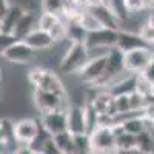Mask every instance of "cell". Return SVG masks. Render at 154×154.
<instances>
[{"label": "cell", "mask_w": 154, "mask_h": 154, "mask_svg": "<svg viewBox=\"0 0 154 154\" xmlns=\"http://www.w3.org/2000/svg\"><path fill=\"white\" fill-rule=\"evenodd\" d=\"M28 82L34 89H45V91H53L62 96H68L65 83L60 77L53 71L43 66H34L28 71Z\"/></svg>", "instance_id": "cell-1"}, {"label": "cell", "mask_w": 154, "mask_h": 154, "mask_svg": "<svg viewBox=\"0 0 154 154\" xmlns=\"http://www.w3.org/2000/svg\"><path fill=\"white\" fill-rule=\"evenodd\" d=\"M91 59V54H89V49L83 42H72L69 43L66 53L63 54L62 60H60V72L62 74H79V71L88 63V60Z\"/></svg>", "instance_id": "cell-2"}, {"label": "cell", "mask_w": 154, "mask_h": 154, "mask_svg": "<svg viewBox=\"0 0 154 154\" xmlns=\"http://www.w3.org/2000/svg\"><path fill=\"white\" fill-rule=\"evenodd\" d=\"M106 65H108V51L106 53H100V54L91 56V59L88 60V63L79 71L77 77H79L82 82L97 88L102 83V80H103V77H105Z\"/></svg>", "instance_id": "cell-3"}, {"label": "cell", "mask_w": 154, "mask_h": 154, "mask_svg": "<svg viewBox=\"0 0 154 154\" xmlns=\"http://www.w3.org/2000/svg\"><path fill=\"white\" fill-rule=\"evenodd\" d=\"M94 154H117L116 148V130L112 125L100 123L89 134Z\"/></svg>", "instance_id": "cell-4"}, {"label": "cell", "mask_w": 154, "mask_h": 154, "mask_svg": "<svg viewBox=\"0 0 154 154\" xmlns=\"http://www.w3.org/2000/svg\"><path fill=\"white\" fill-rule=\"evenodd\" d=\"M32 102L40 114L51 111H66L68 106L71 105L68 96H62L53 91H45V89H34Z\"/></svg>", "instance_id": "cell-5"}, {"label": "cell", "mask_w": 154, "mask_h": 154, "mask_svg": "<svg viewBox=\"0 0 154 154\" xmlns=\"http://www.w3.org/2000/svg\"><path fill=\"white\" fill-rule=\"evenodd\" d=\"M154 57V48L152 46H142L131 51L123 53V63L125 71L131 74H142Z\"/></svg>", "instance_id": "cell-6"}, {"label": "cell", "mask_w": 154, "mask_h": 154, "mask_svg": "<svg viewBox=\"0 0 154 154\" xmlns=\"http://www.w3.org/2000/svg\"><path fill=\"white\" fill-rule=\"evenodd\" d=\"M119 31L120 29H111V28H100L97 31L88 32L85 45L88 46L89 51L94 49H105L108 51L109 48L117 46L119 42Z\"/></svg>", "instance_id": "cell-7"}, {"label": "cell", "mask_w": 154, "mask_h": 154, "mask_svg": "<svg viewBox=\"0 0 154 154\" xmlns=\"http://www.w3.org/2000/svg\"><path fill=\"white\" fill-rule=\"evenodd\" d=\"M40 131H42V125L35 119L25 117L14 122V136L22 146H31L37 140Z\"/></svg>", "instance_id": "cell-8"}, {"label": "cell", "mask_w": 154, "mask_h": 154, "mask_svg": "<svg viewBox=\"0 0 154 154\" xmlns=\"http://www.w3.org/2000/svg\"><path fill=\"white\" fill-rule=\"evenodd\" d=\"M88 102L96 109V112L100 116V123H109L111 117H114V114H116V106H114L116 96L112 93H109L108 89H100Z\"/></svg>", "instance_id": "cell-9"}, {"label": "cell", "mask_w": 154, "mask_h": 154, "mask_svg": "<svg viewBox=\"0 0 154 154\" xmlns=\"http://www.w3.org/2000/svg\"><path fill=\"white\" fill-rule=\"evenodd\" d=\"M35 56V51L25 42V40H16L12 45H9L6 49L2 51V59H5L9 63L16 65H25L29 63Z\"/></svg>", "instance_id": "cell-10"}, {"label": "cell", "mask_w": 154, "mask_h": 154, "mask_svg": "<svg viewBox=\"0 0 154 154\" xmlns=\"http://www.w3.org/2000/svg\"><path fill=\"white\" fill-rule=\"evenodd\" d=\"M40 122L42 128L49 136H57L63 131H68V120H66V111H51L40 114Z\"/></svg>", "instance_id": "cell-11"}, {"label": "cell", "mask_w": 154, "mask_h": 154, "mask_svg": "<svg viewBox=\"0 0 154 154\" xmlns=\"http://www.w3.org/2000/svg\"><path fill=\"white\" fill-rule=\"evenodd\" d=\"M66 120H68V131L74 136L86 134V116L85 105L71 103L66 109Z\"/></svg>", "instance_id": "cell-12"}, {"label": "cell", "mask_w": 154, "mask_h": 154, "mask_svg": "<svg viewBox=\"0 0 154 154\" xmlns=\"http://www.w3.org/2000/svg\"><path fill=\"white\" fill-rule=\"evenodd\" d=\"M88 9H91L94 12V16L100 20V23L103 25L105 28H111V29H122V22L117 19V16L108 8V5L105 2L97 3L89 6Z\"/></svg>", "instance_id": "cell-13"}, {"label": "cell", "mask_w": 154, "mask_h": 154, "mask_svg": "<svg viewBox=\"0 0 154 154\" xmlns=\"http://www.w3.org/2000/svg\"><path fill=\"white\" fill-rule=\"evenodd\" d=\"M23 40L26 42L34 51H46L56 43L54 38L51 37V34L48 31L40 29V28H35L34 31H31Z\"/></svg>", "instance_id": "cell-14"}, {"label": "cell", "mask_w": 154, "mask_h": 154, "mask_svg": "<svg viewBox=\"0 0 154 154\" xmlns=\"http://www.w3.org/2000/svg\"><path fill=\"white\" fill-rule=\"evenodd\" d=\"M25 11L26 9L20 5H11V8L6 11V14L3 17H0V32L12 34L14 28L17 26L19 20L25 14Z\"/></svg>", "instance_id": "cell-15"}, {"label": "cell", "mask_w": 154, "mask_h": 154, "mask_svg": "<svg viewBox=\"0 0 154 154\" xmlns=\"http://www.w3.org/2000/svg\"><path fill=\"white\" fill-rule=\"evenodd\" d=\"M142 46H149V45L145 43V40L139 35L137 31H130V29H123V28L119 31L117 48L122 49L123 53L136 49V48H142Z\"/></svg>", "instance_id": "cell-16"}, {"label": "cell", "mask_w": 154, "mask_h": 154, "mask_svg": "<svg viewBox=\"0 0 154 154\" xmlns=\"http://www.w3.org/2000/svg\"><path fill=\"white\" fill-rule=\"evenodd\" d=\"M136 82H137V74H131L128 72L122 79H117L116 82H112L109 86H106L105 89H108L109 93H112L114 96H122V94H131L136 91Z\"/></svg>", "instance_id": "cell-17"}, {"label": "cell", "mask_w": 154, "mask_h": 154, "mask_svg": "<svg viewBox=\"0 0 154 154\" xmlns=\"http://www.w3.org/2000/svg\"><path fill=\"white\" fill-rule=\"evenodd\" d=\"M37 17H35V12L26 9L25 11V14L22 16V19L19 20L17 26L14 28V31H12V35H14L17 40H23L25 37H26L31 31H34L37 26Z\"/></svg>", "instance_id": "cell-18"}, {"label": "cell", "mask_w": 154, "mask_h": 154, "mask_svg": "<svg viewBox=\"0 0 154 154\" xmlns=\"http://www.w3.org/2000/svg\"><path fill=\"white\" fill-rule=\"evenodd\" d=\"M114 130H116V148H117V152L137 148V136L125 131L120 125H114Z\"/></svg>", "instance_id": "cell-19"}, {"label": "cell", "mask_w": 154, "mask_h": 154, "mask_svg": "<svg viewBox=\"0 0 154 154\" xmlns=\"http://www.w3.org/2000/svg\"><path fill=\"white\" fill-rule=\"evenodd\" d=\"M60 19H62V16H57V14H54V12L42 11L40 14L37 16V28H40V29L49 32L57 25V22Z\"/></svg>", "instance_id": "cell-20"}, {"label": "cell", "mask_w": 154, "mask_h": 154, "mask_svg": "<svg viewBox=\"0 0 154 154\" xmlns=\"http://www.w3.org/2000/svg\"><path fill=\"white\" fill-rule=\"evenodd\" d=\"M69 6V0H42V11L54 12L57 16H62L66 12Z\"/></svg>", "instance_id": "cell-21"}, {"label": "cell", "mask_w": 154, "mask_h": 154, "mask_svg": "<svg viewBox=\"0 0 154 154\" xmlns=\"http://www.w3.org/2000/svg\"><path fill=\"white\" fill-rule=\"evenodd\" d=\"M57 145L65 154H74L75 151V143H74V134L69 131H63L57 136H54Z\"/></svg>", "instance_id": "cell-22"}, {"label": "cell", "mask_w": 154, "mask_h": 154, "mask_svg": "<svg viewBox=\"0 0 154 154\" xmlns=\"http://www.w3.org/2000/svg\"><path fill=\"white\" fill-rule=\"evenodd\" d=\"M137 148L145 154H154V134L149 128L137 136Z\"/></svg>", "instance_id": "cell-23"}, {"label": "cell", "mask_w": 154, "mask_h": 154, "mask_svg": "<svg viewBox=\"0 0 154 154\" xmlns=\"http://www.w3.org/2000/svg\"><path fill=\"white\" fill-rule=\"evenodd\" d=\"M74 143H75L74 154H94L89 134H77V136H74Z\"/></svg>", "instance_id": "cell-24"}, {"label": "cell", "mask_w": 154, "mask_h": 154, "mask_svg": "<svg viewBox=\"0 0 154 154\" xmlns=\"http://www.w3.org/2000/svg\"><path fill=\"white\" fill-rule=\"evenodd\" d=\"M105 3L108 5V8L114 12V14L117 16V19H119L122 23L128 19V16H130L125 0H105Z\"/></svg>", "instance_id": "cell-25"}, {"label": "cell", "mask_w": 154, "mask_h": 154, "mask_svg": "<svg viewBox=\"0 0 154 154\" xmlns=\"http://www.w3.org/2000/svg\"><path fill=\"white\" fill-rule=\"evenodd\" d=\"M49 34H51V37L54 38L56 43L65 40V38H68V20H66L65 17H62V19L57 22L56 26L49 31Z\"/></svg>", "instance_id": "cell-26"}, {"label": "cell", "mask_w": 154, "mask_h": 154, "mask_svg": "<svg viewBox=\"0 0 154 154\" xmlns=\"http://www.w3.org/2000/svg\"><path fill=\"white\" fill-rule=\"evenodd\" d=\"M136 91L145 97H152V82L148 80L143 74H137V82H136Z\"/></svg>", "instance_id": "cell-27"}, {"label": "cell", "mask_w": 154, "mask_h": 154, "mask_svg": "<svg viewBox=\"0 0 154 154\" xmlns=\"http://www.w3.org/2000/svg\"><path fill=\"white\" fill-rule=\"evenodd\" d=\"M139 35L145 40L146 45L152 46L154 48V25H151L148 20L143 23V25H140V28L137 29Z\"/></svg>", "instance_id": "cell-28"}, {"label": "cell", "mask_w": 154, "mask_h": 154, "mask_svg": "<svg viewBox=\"0 0 154 154\" xmlns=\"http://www.w3.org/2000/svg\"><path fill=\"white\" fill-rule=\"evenodd\" d=\"M125 3H126V8H128L130 14H139L143 9H148L145 5V0H125Z\"/></svg>", "instance_id": "cell-29"}, {"label": "cell", "mask_w": 154, "mask_h": 154, "mask_svg": "<svg viewBox=\"0 0 154 154\" xmlns=\"http://www.w3.org/2000/svg\"><path fill=\"white\" fill-rule=\"evenodd\" d=\"M142 112H143V117L146 119V120H154V97H149L148 99V102H146V105H145V108L142 109Z\"/></svg>", "instance_id": "cell-30"}, {"label": "cell", "mask_w": 154, "mask_h": 154, "mask_svg": "<svg viewBox=\"0 0 154 154\" xmlns=\"http://www.w3.org/2000/svg\"><path fill=\"white\" fill-rule=\"evenodd\" d=\"M17 40V38L12 35V34H5V32H0V48H2V51L3 49H6L9 45H12Z\"/></svg>", "instance_id": "cell-31"}, {"label": "cell", "mask_w": 154, "mask_h": 154, "mask_svg": "<svg viewBox=\"0 0 154 154\" xmlns=\"http://www.w3.org/2000/svg\"><path fill=\"white\" fill-rule=\"evenodd\" d=\"M145 77H146V79L148 80H151L152 83H154V57H152V60H151V63H149V65H148V68L142 72Z\"/></svg>", "instance_id": "cell-32"}, {"label": "cell", "mask_w": 154, "mask_h": 154, "mask_svg": "<svg viewBox=\"0 0 154 154\" xmlns=\"http://www.w3.org/2000/svg\"><path fill=\"white\" fill-rule=\"evenodd\" d=\"M16 154H40V152L37 149H34L32 146H20Z\"/></svg>", "instance_id": "cell-33"}, {"label": "cell", "mask_w": 154, "mask_h": 154, "mask_svg": "<svg viewBox=\"0 0 154 154\" xmlns=\"http://www.w3.org/2000/svg\"><path fill=\"white\" fill-rule=\"evenodd\" d=\"M9 8H11V3L8 0H0V17H3Z\"/></svg>", "instance_id": "cell-34"}, {"label": "cell", "mask_w": 154, "mask_h": 154, "mask_svg": "<svg viewBox=\"0 0 154 154\" xmlns=\"http://www.w3.org/2000/svg\"><path fill=\"white\" fill-rule=\"evenodd\" d=\"M145 5L149 9H154V0H145Z\"/></svg>", "instance_id": "cell-35"}, {"label": "cell", "mask_w": 154, "mask_h": 154, "mask_svg": "<svg viewBox=\"0 0 154 154\" xmlns=\"http://www.w3.org/2000/svg\"><path fill=\"white\" fill-rule=\"evenodd\" d=\"M148 22H149L151 25H154V11H152L151 14H149V17H148Z\"/></svg>", "instance_id": "cell-36"}, {"label": "cell", "mask_w": 154, "mask_h": 154, "mask_svg": "<svg viewBox=\"0 0 154 154\" xmlns=\"http://www.w3.org/2000/svg\"><path fill=\"white\" fill-rule=\"evenodd\" d=\"M149 130H151V131H154V120H151V122H149Z\"/></svg>", "instance_id": "cell-37"}, {"label": "cell", "mask_w": 154, "mask_h": 154, "mask_svg": "<svg viewBox=\"0 0 154 154\" xmlns=\"http://www.w3.org/2000/svg\"><path fill=\"white\" fill-rule=\"evenodd\" d=\"M152 97H154V83H152Z\"/></svg>", "instance_id": "cell-38"}]
</instances>
